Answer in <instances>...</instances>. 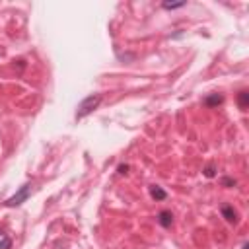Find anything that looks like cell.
<instances>
[{
  "label": "cell",
  "mask_w": 249,
  "mask_h": 249,
  "mask_svg": "<svg viewBox=\"0 0 249 249\" xmlns=\"http://www.w3.org/2000/svg\"><path fill=\"white\" fill-rule=\"evenodd\" d=\"M101 93H91V95H88V97H84L82 101H80V105H78V111H76V119H84L86 115H89L99 103H101Z\"/></svg>",
  "instance_id": "1"
},
{
  "label": "cell",
  "mask_w": 249,
  "mask_h": 249,
  "mask_svg": "<svg viewBox=\"0 0 249 249\" xmlns=\"http://www.w3.org/2000/svg\"><path fill=\"white\" fill-rule=\"evenodd\" d=\"M29 193H31V183H25V185H21V189L14 195V196H10L4 204L8 206V208H14V206H19L21 202H25L27 200V196H29Z\"/></svg>",
  "instance_id": "2"
},
{
  "label": "cell",
  "mask_w": 249,
  "mask_h": 249,
  "mask_svg": "<svg viewBox=\"0 0 249 249\" xmlns=\"http://www.w3.org/2000/svg\"><path fill=\"white\" fill-rule=\"evenodd\" d=\"M220 212H222V216L230 222V224H237V212H235V208L231 206V204H222V208H220Z\"/></svg>",
  "instance_id": "3"
},
{
  "label": "cell",
  "mask_w": 249,
  "mask_h": 249,
  "mask_svg": "<svg viewBox=\"0 0 249 249\" xmlns=\"http://www.w3.org/2000/svg\"><path fill=\"white\" fill-rule=\"evenodd\" d=\"M158 222H160L161 228H169V226L173 224V214H171L169 210H161V212L158 214Z\"/></svg>",
  "instance_id": "4"
},
{
  "label": "cell",
  "mask_w": 249,
  "mask_h": 249,
  "mask_svg": "<svg viewBox=\"0 0 249 249\" xmlns=\"http://www.w3.org/2000/svg\"><path fill=\"white\" fill-rule=\"evenodd\" d=\"M150 196L154 200H165L167 198V193L160 187V185H150Z\"/></svg>",
  "instance_id": "5"
},
{
  "label": "cell",
  "mask_w": 249,
  "mask_h": 249,
  "mask_svg": "<svg viewBox=\"0 0 249 249\" xmlns=\"http://www.w3.org/2000/svg\"><path fill=\"white\" fill-rule=\"evenodd\" d=\"M237 105H239L241 111H245V109L249 107V91H247V89H241V91L237 93Z\"/></svg>",
  "instance_id": "6"
},
{
  "label": "cell",
  "mask_w": 249,
  "mask_h": 249,
  "mask_svg": "<svg viewBox=\"0 0 249 249\" xmlns=\"http://www.w3.org/2000/svg\"><path fill=\"white\" fill-rule=\"evenodd\" d=\"M222 95H218V93H212V95H208L206 99H204V103L208 105V107H214V105H220L222 103Z\"/></svg>",
  "instance_id": "7"
},
{
  "label": "cell",
  "mask_w": 249,
  "mask_h": 249,
  "mask_svg": "<svg viewBox=\"0 0 249 249\" xmlns=\"http://www.w3.org/2000/svg\"><path fill=\"white\" fill-rule=\"evenodd\" d=\"M12 247V239L0 230V249H10Z\"/></svg>",
  "instance_id": "8"
},
{
  "label": "cell",
  "mask_w": 249,
  "mask_h": 249,
  "mask_svg": "<svg viewBox=\"0 0 249 249\" xmlns=\"http://www.w3.org/2000/svg\"><path fill=\"white\" fill-rule=\"evenodd\" d=\"M183 6H185V2H163L161 4L163 10H177V8H183Z\"/></svg>",
  "instance_id": "9"
},
{
  "label": "cell",
  "mask_w": 249,
  "mask_h": 249,
  "mask_svg": "<svg viewBox=\"0 0 249 249\" xmlns=\"http://www.w3.org/2000/svg\"><path fill=\"white\" fill-rule=\"evenodd\" d=\"M222 185H224V187H233V185H235V179H231V177H224V179H222Z\"/></svg>",
  "instance_id": "10"
},
{
  "label": "cell",
  "mask_w": 249,
  "mask_h": 249,
  "mask_svg": "<svg viewBox=\"0 0 249 249\" xmlns=\"http://www.w3.org/2000/svg\"><path fill=\"white\" fill-rule=\"evenodd\" d=\"M204 175H206V177H214V167H212V165H208V167L204 169Z\"/></svg>",
  "instance_id": "11"
},
{
  "label": "cell",
  "mask_w": 249,
  "mask_h": 249,
  "mask_svg": "<svg viewBox=\"0 0 249 249\" xmlns=\"http://www.w3.org/2000/svg\"><path fill=\"white\" fill-rule=\"evenodd\" d=\"M126 169H128V165H119V173H126Z\"/></svg>",
  "instance_id": "12"
},
{
  "label": "cell",
  "mask_w": 249,
  "mask_h": 249,
  "mask_svg": "<svg viewBox=\"0 0 249 249\" xmlns=\"http://www.w3.org/2000/svg\"><path fill=\"white\" fill-rule=\"evenodd\" d=\"M241 249H247V243H243V247H241Z\"/></svg>",
  "instance_id": "13"
}]
</instances>
